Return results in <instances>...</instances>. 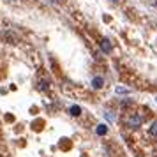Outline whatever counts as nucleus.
<instances>
[{
	"label": "nucleus",
	"mask_w": 157,
	"mask_h": 157,
	"mask_svg": "<svg viewBox=\"0 0 157 157\" xmlns=\"http://www.w3.org/2000/svg\"><path fill=\"white\" fill-rule=\"evenodd\" d=\"M111 2H118V0H111Z\"/></svg>",
	"instance_id": "9"
},
{
	"label": "nucleus",
	"mask_w": 157,
	"mask_h": 157,
	"mask_svg": "<svg viewBox=\"0 0 157 157\" xmlns=\"http://www.w3.org/2000/svg\"><path fill=\"white\" fill-rule=\"evenodd\" d=\"M48 2H50V4H60L62 0H48Z\"/></svg>",
	"instance_id": "8"
},
{
	"label": "nucleus",
	"mask_w": 157,
	"mask_h": 157,
	"mask_svg": "<svg viewBox=\"0 0 157 157\" xmlns=\"http://www.w3.org/2000/svg\"><path fill=\"white\" fill-rule=\"evenodd\" d=\"M69 111H71L72 117H79V115H81V108H79V106H71Z\"/></svg>",
	"instance_id": "5"
},
{
	"label": "nucleus",
	"mask_w": 157,
	"mask_h": 157,
	"mask_svg": "<svg viewBox=\"0 0 157 157\" xmlns=\"http://www.w3.org/2000/svg\"><path fill=\"white\" fill-rule=\"evenodd\" d=\"M102 85H104V79L101 78V76H95V78L92 79V86L95 88V90H99Z\"/></svg>",
	"instance_id": "2"
},
{
	"label": "nucleus",
	"mask_w": 157,
	"mask_h": 157,
	"mask_svg": "<svg viewBox=\"0 0 157 157\" xmlns=\"http://www.w3.org/2000/svg\"><path fill=\"white\" fill-rule=\"evenodd\" d=\"M148 132H150L152 136H155V138H157V120H155V122H152V125H150Z\"/></svg>",
	"instance_id": "7"
},
{
	"label": "nucleus",
	"mask_w": 157,
	"mask_h": 157,
	"mask_svg": "<svg viewBox=\"0 0 157 157\" xmlns=\"http://www.w3.org/2000/svg\"><path fill=\"white\" fill-rule=\"evenodd\" d=\"M115 92L120 94V95H127V94H131V90H129V88H124V86H117Z\"/></svg>",
	"instance_id": "6"
},
{
	"label": "nucleus",
	"mask_w": 157,
	"mask_h": 157,
	"mask_svg": "<svg viewBox=\"0 0 157 157\" xmlns=\"http://www.w3.org/2000/svg\"><path fill=\"white\" fill-rule=\"evenodd\" d=\"M11 2H16V0H11Z\"/></svg>",
	"instance_id": "10"
},
{
	"label": "nucleus",
	"mask_w": 157,
	"mask_h": 157,
	"mask_svg": "<svg viewBox=\"0 0 157 157\" xmlns=\"http://www.w3.org/2000/svg\"><path fill=\"white\" fill-rule=\"evenodd\" d=\"M95 132H97V136H104L108 132V125L106 124H99L97 129H95Z\"/></svg>",
	"instance_id": "3"
},
{
	"label": "nucleus",
	"mask_w": 157,
	"mask_h": 157,
	"mask_svg": "<svg viewBox=\"0 0 157 157\" xmlns=\"http://www.w3.org/2000/svg\"><path fill=\"white\" fill-rule=\"evenodd\" d=\"M141 122H143V117L141 115H131V117H129V120H127V125L131 129H138L140 127V125H141Z\"/></svg>",
	"instance_id": "1"
},
{
	"label": "nucleus",
	"mask_w": 157,
	"mask_h": 157,
	"mask_svg": "<svg viewBox=\"0 0 157 157\" xmlns=\"http://www.w3.org/2000/svg\"><path fill=\"white\" fill-rule=\"evenodd\" d=\"M101 48H102V51H104V53H111V44H109V41H108V39H102Z\"/></svg>",
	"instance_id": "4"
}]
</instances>
